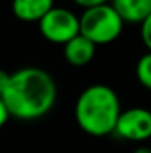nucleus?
Wrapping results in <instances>:
<instances>
[{
  "label": "nucleus",
  "instance_id": "nucleus-2",
  "mask_svg": "<svg viewBox=\"0 0 151 153\" xmlns=\"http://www.w3.org/2000/svg\"><path fill=\"white\" fill-rule=\"evenodd\" d=\"M120 112V100L116 90L101 83L85 88L75 104L78 127L91 137H106L116 132Z\"/></svg>",
  "mask_w": 151,
  "mask_h": 153
},
{
  "label": "nucleus",
  "instance_id": "nucleus-11",
  "mask_svg": "<svg viewBox=\"0 0 151 153\" xmlns=\"http://www.w3.org/2000/svg\"><path fill=\"white\" fill-rule=\"evenodd\" d=\"M77 5H80L81 8H91L96 5H102V3H109L110 0H73Z\"/></svg>",
  "mask_w": 151,
  "mask_h": 153
},
{
  "label": "nucleus",
  "instance_id": "nucleus-8",
  "mask_svg": "<svg viewBox=\"0 0 151 153\" xmlns=\"http://www.w3.org/2000/svg\"><path fill=\"white\" fill-rule=\"evenodd\" d=\"M125 23H141L151 13V0H110Z\"/></svg>",
  "mask_w": 151,
  "mask_h": 153
},
{
  "label": "nucleus",
  "instance_id": "nucleus-10",
  "mask_svg": "<svg viewBox=\"0 0 151 153\" xmlns=\"http://www.w3.org/2000/svg\"><path fill=\"white\" fill-rule=\"evenodd\" d=\"M140 33H141V41L148 51H151V13L140 23Z\"/></svg>",
  "mask_w": 151,
  "mask_h": 153
},
{
  "label": "nucleus",
  "instance_id": "nucleus-1",
  "mask_svg": "<svg viewBox=\"0 0 151 153\" xmlns=\"http://www.w3.org/2000/svg\"><path fill=\"white\" fill-rule=\"evenodd\" d=\"M10 117L36 121L49 114L57 100V85L49 72L39 67H24L10 74L2 91Z\"/></svg>",
  "mask_w": 151,
  "mask_h": 153
},
{
  "label": "nucleus",
  "instance_id": "nucleus-5",
  "mask_svg": "<svg viewBox=\"0 0 151 153\" xmlns=\"http://www.w3.org/2000/svg\"><path fill=\"white\" fill-rule=\"evenodd\" d=\"M116 134L130 142L151 138V111L145 108H130L122 111L116 126Z\"/></svg>",
  "mask_w": 151,
  "mask_h": 153
},
{
  "label": "nucleus",
  "instance_id": "nucleus-13",
  "mask_svg": "<svg viewBox=\"0 0 151 153\" xmlns=\"http://www.w3.org/2000/svg\"><path fill=\"white\" fill-rule=\"evenodd\" d=\"M8 74L7 72H3V70H0V94H2L3 91V88H5V85H7V82H8Z\"/></svg>",
  "mask_w": 151,
  "mask_h": 153
},
{
  "label": "nucleus",
  "instance_id": "nucleus-12",
  "mask_svg": "<svg viewBox=\"0 0 151 153\" xmlns=\"http://www.w3.org/2000/svg\"><path fill=\"white\" fill-rule=\"evenodd\" d=\"M8 119H10V112H8V109H7L5 103H3L2 96H0V129L8 122Z\"/></svg>",
  "mask_w": 151,
  "mask_h": 153
},
{
  "label": "nucleus",
  "instance_id": "nucleus-4",
  "mask_svg": "<svg viewBox=\"0 0 151 153\" xmlns=\"http://www.w3.org/2000/svg\"><path fill=\"white\" fill-rule=\"evenodd\" d=\"M39 33L46 41L63 46L80 34V16L68 8L54 7L39 21Z\"/></svg>",
  "mask_w": 151,
  "mask_h": 153
},
{
  "label": "nucleus",
  "instance_id": "nucleus-9",
  "mask_svg": "<svg viewBox=\"0 0 151 153\" xmlns=\"http://www.w3.org/2000/svg\"><path fill=\"white\" fill-rule=\"evenodd\" d=\"M136 80L140 82V85L145 86L146 90H151V51L146 54H143L136 62Z\"/></svg>",
  "mask_w": 151,
  "mask_h": 153
},
{
  "label": "nucleus",
  "instance_id": "nucleus-6",
  "mask_svg": "<svg viewBox=\"0 0 151 153\" xmlns=\"http://www.w3.org/2000/svg\"><path fill=\"white\" fill-rule=\"evenodd\" d=\"M96 54V44L85 38L83 34L75 36L73 39L63 44V57L67 64L71 67H85L94 59Z\"/></svg>",
  "mask_w": 151,
  "mask_h": 153
},
{
  "label": "nucleus",
  "instance_id": "nucleus-3",
  "mask_svg": "<svg viewBox=\"0 0 151 153\" xmlns=\"http://www.w3.org/2000/svg\"><path fill=\"white\" fill-rule=\"evenodd\" d=\"M124 25L125 21L109 2L85 8L80 15V34L93 41L96 46H104L114 42L122 34Z\"/></svg>",
  "mask_w": 151,
  "mask_h": 153
},
{
  "label": "nucleus",
  "instance_id": "nucleus-14",
  "mask_svg": "<svg viewBox=\"0 0 151 153\" xmlns=\"http://www.w3.org/2000/svg\"><path fill=\"white\" fill-rule=\"evenodd\" d=\"M133 153H151V148H148V147H138V148H135Z\"/></svg>",
  "mask_w": 151,
  "mask_h": 153
},
{
  "label": "nucleus",
  "instance_id": "nucleus-7",
  "mask_svg": "<svg viewBox=\"0 0 151 153\" xmlns=\"http://www.w3.org/2000/svg\"><path fill=\"white\" fill-rule=\"evenodd\" d=\"M54 8V0H12V12L18 20L34 23Z\"/></svg>",
  "mask_w": 151,
  "mask_h": 153
}]
</instances>
